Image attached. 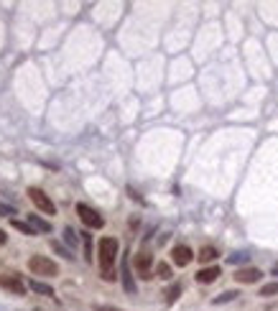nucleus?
<instances>
[{
	"instance_id": "obj_1",
	"label": "nucleus",
	"mask_w": 278,
	"mask_h": 311,
	"mask_svg": "<svg viewBox=\"0 0 278 311\" xmlns=\"http://www.w3.org/2000/svg\"><path fill=\"white\" fill-rule=\"evenodd\" d=\"M118 250H120V242L115 237H102L100 245H97V263H100V270H102V278L105 281H115V258H118Z\"/></svg>"
},
{
	"instance_id": "obj_2",
	"label": "nucleus",
	"mask_w": 278,
	"mask_h": 311,
	"mask_svg": "<svg viewBox=\"0 0 278 311\" xmlns=\"http://www.w3.org/2000/svg\"><path fill=\"white\" fill-rule=\"evenodd\" d=\"M28 270L33 276H46V278L59 276V265L51 258H46V255H31L28 258Z\"/></svg>"
},
{
	"instance_id": "obj_3",
	"label": "nucleus",
	"mask_w": 278,
	"mask_h": 311,
	"mask_svg": "<svg viewBox=\"0 0 278 311\" xmlns=\"http://www.w3.org/2000/svg\"><path fill=\"white\" fill-rule=\"evenodd\" d=\"M77 215H79L82 225L89 227V230H102V225H105V217H102L95 207H89V204H84V202L77 204Z\"/></svg>"
},
{
	"instance_id": "obj_4",
	"label": "nucleus",
	"mask_w": 278,
	"mask_h": 311,
	"mask_svg": "<svg viewBox=\"0 0 278 311\" xmlns=\"http://www.w3.org/2000/svg\"><path fill=\"white\" fill-rule=\"evenodd\" d=\"M28 197H31V202L36 204V209L39 212H44V215H57V204L49 199V194H44L39 186H31L28 189Z\"/></svg>"
},
{
	"instance_id": "obj_5",
	"label": "nucleus",
	"mask_w": 278,
	"mask_h": 311,
	"mask_svg": "<svg viewBox=\"0 0 278 311\" xmlns=\"http://www.w3.org/2000/svg\"><path fill=\"white\" fill-rule=\"evenodd\" d=\"M0 288H5V291H10V294H15V296H23V294H26V283H23L18 276H13V273L0 276Z\"/></svg>"
},
{
	"instance_id": "obj_6",
	"label": "nucleus",
	"mask_w": 278,
	"mask_h": 311,
	"mask_svg": "<svg viewBox=\"0 0 278 311\" xmlns=\"http://www.w3.org/2000/svg\"><path fill=\"white\" fill-rule=\"evenodd\" d=\"M151 265H153V258H151L145 250H140L138 255H136V260H133L136 273H138L140 278H151Z\"/></svg>"
},
{
	"instance_id": "obj_7",
	"label": "nucleus",
	"mask_w": 278,
	"mask_h": 311,
	"mask_svg": "<svg viewBox=\"0 0 278 311\" xmlns=\"http://www.w3.org/2000/svg\"><path fill=\"white\" fill-rule=\"evenodd\" d=\"M192 258H194V252H192V247H187V245H176V247L171 250V260H174V265H179V268H187V265L192 263Z\"/></svg>"
},
{
	"instance_id": "obj_8",
	"label": "nucleus",
	"mask_w": 278,
	"mask_h": 311,
	"mask_svg": "<svg viewBox=\"0 0 278 311\" xmlns=\"http://www.w3.org/2000/svg\"><path fill=\"white\" fill-rule=\"evenodd\" d=\"M261 270L258 268H240L237 273H235V281L237 283H255V281H261Z\"/></svg>"
},
{
	"instance_id": "obj_9",
	"label": "nucleus",
	"mask_w": 278,
	"mask_h": 311,
	"mask_svg": "<svg viewBox=\"0 0 278 311\" xmlns=\"http://www.w3.org/2000/svg\"><path fill=\"white\" fill-rule=\"evenodd\" d=\"M28 225H31L39 235L51 232V230H54V227H51V222H49V220H44V217H39V215H28Z\"/></svg>"
},
{
	"instance_id": "obj_10",
	"label": "nucleus",
	"mask_w": 278,
	"mask_h": 311,
	"mask_svg": "<svg viewBox=\"0 0 278 311\" xmlns=\"http://www.w3.org/2000/svg\"><path fill=\"white\" fill-rule=\"evenodd\" d=\"M217 278H219V268H217V265L202 268V270L197 273V281H199V283H214Z\"/></svg>"
},
{
	"instance_id": "obj_11",
	"label": "nucleus",
	"mask_w": 278,
	"mask_h": 311,
	"mask_svg": "<svg viewBox=\"0 0 278 311\" xmlns=\"http://www.w3.org/2000/svg\"><path fill=\"white\" fill-rule=\"evenodd\" d=\"M123 288L133 296L136 294V281H133V276H131V265L128 263H123Z\"/></svg>"
},
{
	"instance_id": "obj_12",
	"label": "nucleus",
	"mask_w": 278,
	"mask_h": 311,
	"mask_svg": "<svg viewBox=\"0 0 278 311\" xmlns=\"http://www.w3.org/2000/svg\"><path fill=\"white\" fill-rule=\"evenodd\" d=\"M28 286H31V288H33L36 294H44V296H54V288H51L49 283H41V281H36V278H33V281H31Z\"/></svg>"
},
{
	"instance_id": "obj_13",
	"label": "nucleus",
	"mask_w": 278,
	"mask_h": 311,
	"mask_svg": "<svg viewBox=\"0 0 278 311\" xmlns=\"http://www.w3.org/2000/svg\"><path fill=\"white\" fill-rule=\"evenodd\" d=\"M248 258H250V255H248L245 250H237V252H232V255L227 258V263H230V265H240V263H248Z\"/></svg>"
},
{
	"instance_id": "obj_14",
	"label": "nucleus",
	"mask_w": 278,
	"mask_h": 311,
	"mask_svg": "<svg viewBox=\"0 0 278 311\" xmlns=\"http://www.w3.org/2000/svg\"><path fill=\"white\" fill-rule=\"evenodd\" d=\"M156 278L169 281V278H171V265H169V263H158V265H156Z\"/></svg>"
},
{
	"instance_id": "obj_15",
	"label": "nucleus",
	"mask_w": 278,
	"mask_h": 311,
	"mask_svg": "<svg viewBox=\"0 0 278 311\" xmlns=\"http://www.w3.org/2000/svg\"><path fill=\"white\" fill-rule=\"evenodd\" d=\"M278 294V281H273V283H266L261 291H258V296H263V299H268V296H276Z\"/></svg>"
},
{
	"instance_id": "obj_16",
	"label": "nucleus",
	"mask_w": 278,
	"mask_h": 311,
	"mask_svg": "<svg viewBox=\"0 0 278 311\" xmlns=\"http://www.w3.org/2000/svg\"><path fill=\"white\" fill-rule=\"evenodd\" d=\"M197 258H199V260H202V263H212V260H214V258H217V250H214V247H202V250H199V255H197Z\"/></svg>"
},
{
	"instance_id": "obj_17",
	"label": "nucleus",
	"mask_w": 278,
	"mask_h": 311,
	"mask_svg": "<svg viewBox=\"0 0 278 311\" xmlns=\"http://www.w3.org/2000/svg\"><path fill=\"white\" fill-rule=\"evenodd\" d=\"M13 227H15V230H21L23 235H31V237H33V235H39L31 225H28V222H21V220H13Z\"/></svg>"
},
{
	"instance_id": "obj_18",
	"label": "nucleus",
	"mask_w": 278,
	"mask_h": 311,
	"mask_svg": "<svg viewBox=\"0 0 278 311\" xmlns=\"http://www.w3.org/2000/svg\"><path fill=\"white\" fill-rule=\"evenodd\" d=\"M237 299V291H225V294H219L212 304H227V301H235Z\"/></svg>"
},
{
	"instance_id": "obj_19",
	"label": "nucleus",
	"mask_w": 278,
	"mask_h": 311,
	"mask_svg": "<svg viewBox=\"0 0 278 311\" xmlns=\"http://www.w3.org/2000/svg\"><path fill=\"white\" fill-rule=\"evenodd\" d=\"M64 240H67V245H69V247H77V245H79V240H77V232H74L71 227H64Z\"/></svg>"
},
{
	"instance_id": "obj_20",
	"label": "nucleus",
	"mask_w": 278,
	"mask_h": 311,
	"mask_svg": "<svg viewBox=\"0 0 278 311\" xmlns=\"http://www.w3.org/2000/svg\"><path fill=\"white\" fill-rule=\"evenodd\" d=\"M82 242H84V258L89 260L92 258V235L84 232V237H82Z\"/></svg>"
},
{
	"instance_id": "obj_21",
	"label": "nucleus",
	"mask_w": 278,
	"mask_h": 311,
	"mask_svg": "<svg viewBox=\"0 0 278 311\" xmlns=\"http://www.w3.org/2000/svg\"><path fill=\"white\" fill-rule=\"evenodd\" d=\"M51 247H54L57 252H62V255H64L67 260H74V255H71V250H64V245H62V242H51Z\"/></svg>"
},
{
	"instance_id": "obj_22",
	"label": "nucleus",
	"mask_w": 278,
	"mask_h": 311,
	"mask_svg": "<svg viewBox=\"0 0 278 311\" xmlns=\"http://www.w3.org/2000/svg\"><path fill=\"white\" fill-rule=\"evenodd\" d=\"M179 291H181V286H174V288H171V291L166 294V296H169L166 301H169V304H171V301H176V296H179Z\"/></svg>"
},
{
	"instance_id": "obj_23",
	"label": "nucleus",
	"mask_w": 278,
	"mask_h": 311,
	"mask_svg": "<svg viewBox=\"0 0 278 311\" xmlns=\"http://www.w3.org/2000/svg\"><path fill=\"white\" fill-rule=\"evenodd\" d=\"M95 311H125V309H118V306H105V304H95Z\"/></svg>"
},
{
	"instance_id": "obj_24",
	"label": "nucleus",
	"mask_w": 278,
	"mask_h": 311,
	"mask_svg": "<svg viewBox=\"0 0 278 311\" xmlns=\"http://www.w3.org/2000/svg\"><path fill=\"white\" fill-rule=\"evenodd\" d=\"M0 215H15V209L8 207V204H0Z\"/></svg>"
},
{
	"instance_id": "obj_25",
	"label": "nucleus",
	"mask_w": 278,
	"mask_h": 311,
	"mask_svg": "<svg viewBox=\"0 0 278 311\" xmlns=\"http://www.w3.org/2000/svg\"><path fill=\"white\" fill-rule=\"evenodd\" d=\"M5 242H8V235H5L3 230H0V245H5Z\"/></svg>"
},
{
	"instance_id": "obj_26",
	"label": "nucleus",
	"mask_w": 278,
	"mask_h": 311,
	"mask_svg": "<svg viewBox=\"0 0 278 311\" xmlns=\"http://www.w3.org/2000/svg\"><path fill=\"white\" fill-rule=\"evenodd\" d=\"M271 273H273V276H278V263L273 265V268H271Z\"/></svg>"
}]
</instances>
